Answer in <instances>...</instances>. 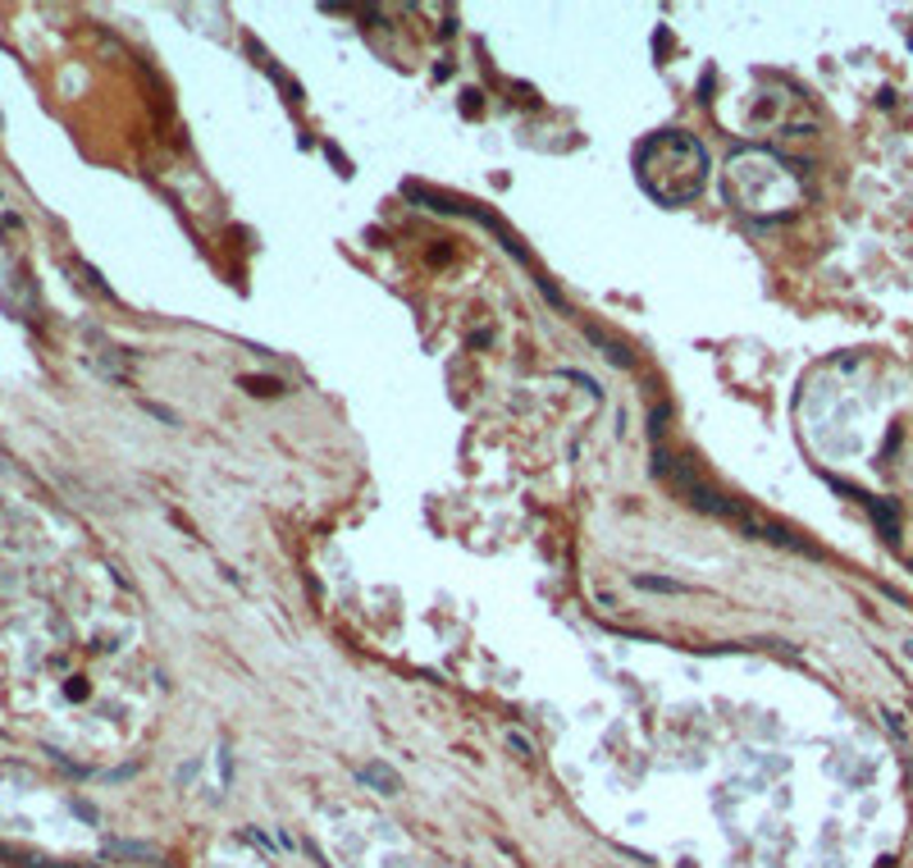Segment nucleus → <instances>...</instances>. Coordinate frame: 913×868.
<instances>
[{
	"label": "nucleus",
	"mask_w": 913,
	"mask_h": 868,
	"mask_svg": "<svg viewBox=\"0 0 913 868\" xmlns=\"http://www.w3.org/2000/svg\"><path fill=\"white\" fill-rule=\"evenodd\" d=\"M726 188H731V202H736L745 215H759V219L790 215V211H799V202H804V179H799V169H790L786 161H776V155H768V151H740L726 169Z\"/></svg>",
	"instance_id": "nucleus-2"
},
{
	"label": "nucleus",
	"mask_w": 913,
	"mask_h": 868,
	"mask_svg": "<svg viewBox=\"0 0 913 868\" xmlns=\"http://www.w3.org/2000/svg\"><path fill=\"white\" fill-rule=\"evenodd\" d=\"M635 169H639V184L649 188L658 202L681 206V202H689V197L703 192L708 151H703V142L689 138V133L667 128V133H654V138L639 142Z\"/></svg>",
	"instance_id": "nucleus-1"
}]
</instances>
